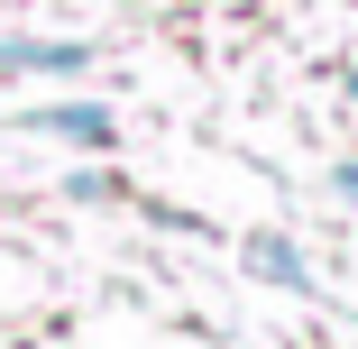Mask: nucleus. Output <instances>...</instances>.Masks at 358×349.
<instances>
[{
	"label": "nucleus",
	"mask_w": 358,
	"mask_h": 349,
	"mask_svg": "<svg viewBox=\"0 0 358 349\" xmlns=\"http://www.w3.org/2000/svg\"><path fill=\"white\" fill-rule=\"evenodd\" d=\"M37 129H55V138H83V148H101V138H110V111H92V101H55V111H37Z\"/></svg>",
	"instance_id": "nucleus-1"
},
{
	"label": "nucleus",
	"mask_w": 358,
	"mask_h": 349,
	"mask_svg": "<svg viewBox=\"0 0 358 349\" xmlns=\"http://www.w3.org/2000/svg\"><path fill=\"white\" fill-rule=\"evenodd\" d=\"M83 46H0V74H74Z\"/></svg>",
	"instance_id": "nucleus-2"
},
{
	"label": "nucleus",
	"mask_w": 358,
	"mask_h": 349,
	"mask_svg": "<svg viewBox=\"0 0 358 349\" xmlns=\"http://www.w3.org/2000/svg\"><path fill=\"white\" fill-rule=\"evenodd\" d=\"M248 257H257V276H275V285H303V266H294V248H275V239H257Z\"/></svg>",
	"instance_id": "nucleus-3"
},
{
	"label": "nucleus",
	"mask_w": 358,
	"mask_h": 349,
	"mask_svg": "<svg viewBox=\"0 0 358 349\" xmlns=\"http://www.w3.org/2000/svg\"><path fill=\"white\" fill-rule=\"evenodd\" d=\"M349 92H358V83H349Z\"/></svg>",
	"instance_id": "nucleus-4"
}]
</instances>
